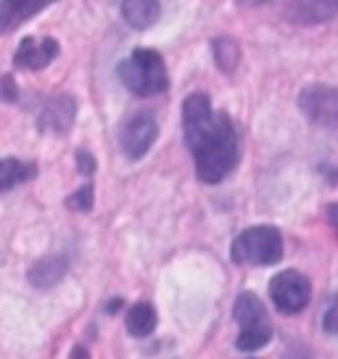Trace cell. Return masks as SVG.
Segmentation results:
<instances>
[{"label": "cell", "mask_w": 338, "mask_h": 359, "mask_svg": "<svg viewBox=\"0 0 338 359\" xmlns=\"http://www.w3.org/2000/svg\"><path fill=\"white\" fill-rule=\"evenodd\" d=\"M338 13V0H288L285 16L296 24L315 27V24L330 22Z\"/></svg>", "instance_id": "30bf717a"}, {"label": "cell", "mask_w": 338, "mask_h": 359, "mask_svg": "<svg viewBox=\"0 0 338 359\" xmlns=\"http://www.w3.org/2000/svg\"><path fill=\"white\" fill-rule=\"evenodd\" d=\"M74 119H77V101L67 93H61V95L48 98L37 116V130L46 135H67Z\"/></svg>", "instance_id": "ba28073f"}, {"label": "cell", "mask_w": 338, "mask_h": 359, "mask_svg": "<svg viewBox=\"0 0 338 359\" xmlns=\"http://www.w3.org/2000/svg\"><path fill=\"white\" fill-rule=\"evenodd\" d=\"M37 175V167L19 158H0V193H8Z\"/></svg>", "instance_id": "9a60e30c"}, {"label": "cell", "mask_w": 338, "mask_h": 359, "mask_svg": "<svg viewBox=\"0 0 338 359\" xmlns=\"http://www.w3.org/2000/svg\"><path fill=\"white\" fill-rule=\"evenodd\" d=\"M122 306H124V299H119V296H116V299H111V302L106 304V314L119 312V309H122Z\"/></svg>", "instance_id": "7402d4cb"}, {"label": "cell", "mask_w": 338, "mask_h": 359, "mask_svg": "<svg viewBox=\"0 0 338 359\" xmlns=\"http://www.w3.org/2000/svg\"><path fill=\"white\" fill-rule=\"evenodd\" d=\"M156 323H158L156 309L146 302L133 304V306L127 309V317H124L127 333H130L133 338H148L154 330H156Z\"/></svg>", "instance_id": "5bb4252c"}, {"label": "cell", "mask_w": 338, "mask_h": 359, "mask_svg": "<svg viewBox=\"0 0 338 359\" xmlns=\"http://www.w3.org/2000/svg\"><path fill=\"white\" fill-rule=\"evenodd\" d=\"M93 201H95V193H93V185H82L79 191H74L72 196L67 198V206L72 212H90L93 209Z\"/></svg>", "instance_id": "e0dca14e"}, {"label": "cell", "mask_w": 338, "mask_h": 359, "mask_svg": "<svg viewBox=\"0 0 338 359\" xmlns=\"http://www.w3.org/2000/svg\"><path fill=\"white\" fill-rule=\"evenodd\" d=\"M283 359H315V357H312V351L306 346H302V344H291V346L285 348Z\"/></svg>", "instance_id": "44dd1931"}, {"label": "cell", "mask_w": 338, "mask_h": 359, "mask_svg": "<svg viewBox=\"0 0 338 359\" xmlns=\"http://www.w3.org/2000/svg\"><path fill=\"white\" fill-rule=\"evenodd\" d=\"M299 109L306 119H312L320 127L338 130V88L330 85H309L299 95Z\"/></svg>", "instance_id": "52a82bcc"}, {"label": "cell", "mask_w": 338, "mask_h": 359, "mask_svg": "<svg viewBox=\"0 0 338 359\" xmlns=\"http://www.w3.org/2000/svg\"><path fill=\"white\" fill-rule=\"evenodd\" d=\"M238 3H243V6H264V3H270V0H238Z\"/></svg>", "instance_id": "d4e9b609"}, {"label": "cell", "mask_w": 338, "mask_h": 359, "mask_svg": "<svg viewBox=\"0 0 338 359\" xmlns=\"http://www.w3.org/2000/svg\"><path fill=\"white\" fill-rule=\"evenodd\" d=\"M58 56V43L53 37H46V40H32L27 37L22 40L16 56H13V64L16 69H32V72H40L46 69L53 58Z\"/></svg>", "instance_id": "8fae6325"}, {"label": "cell", "mask_w": 338, "mask_h": 359, "mask_svg": "<svg viewBox=\"0 0 338 359\" xmlns=\"http://www.w3.org/2000/svg\"><path fill=\"white\" fill-rule=\"evenodd\" d=\"M156 137H158L156 119H154L148 111H137L122 124L119 146H122L124 156L137 161V158H143L148 151H151V146L156 143Z\"/></svg>", "instance_id": "8992f818"}, {"label": "cell", "mask_w": 338, "mask_h": 359, "mask_svg": "<svg viewBox=\"0 0 338 359\" xmlns=\"http://www.w3.org/2000/svg\"><path fill=\"white\" fill-rule=\"evenodd\" d=\"M16 98H19L16 82H13L11 74H3V77H0V101H3V103H13Z\"/></svg>", "instance_id": "d6986e66"}, {"label": "cell", "mask_w": 338, "mask_h": 359, "mask_svg": "<svg viewBox=\"0 0 338 359\" xmlns=\"http://www.w3.org/2000/svg\"><path fill=\"white\" fill-rule=\"evenodd\" d=\"M95 158H93V154H88V151H77V169L79 175H93L95 172Z\"/></svg>", "instance_id": "ffe728a7"}, {"label": "cell", "mask_w": 338, "mask_h": 359, "mask_svg": "<svg viewBox=\"0 0 338 359\" xmlns=\"http://www.w3.org/2000/svg\"><path fill=\"white\" fill-rule=\"evenodd\" d=\"M69 275V257L67 254H48L40 257L32 267L27 269V280L32 283V288L50 291Z\"/></svg>", "instance_id": "9c48e42d"}, {"label": "cell", "mask_w": 338, "mask_h": 359, "mask_svg": "<svg viewBox=\"0 0 338 359\" xmlns=\"http://www.w3.org/2000/svg\"><path fill=\"white\" fill-rule=\"evenodd\" d=\"M323 330L327 336H338V293L330 296L325 312H323Z\"/></svg>", "instance_id": "ac0fdd59"}, {"label": "cell", "mask_w": 338, "mask_h": 359, "mask_svg": "<svg viewBox=\"0 0 338 359\" xmlns=\"http://www.w3.org/2000/svg\"><path fill=\"white\" fill-rule=\"evenodd\" d=\"M122 19L137 32L151 29L161 19V3L158 0H122Z\"/></svg>", "instance_id": "4fadbf2b"}, {"label": "cell", "mask_w": 338, "mask_h": 359, "mask_svg": "<svg viewBox=\"0 0 338 359\" xmlns=\"http://www.w3.org/2000/svg\"><path fill=\"white\" fill-rule=\"evenodd\" d=\"M122 85L137 98H154L169 90V72L161 53L151 48H137L119 64Z\"/></svg>", "instance_id": "7a4b0ae2"}, {"label": "cell", "mask_w": 338, "mask_h": 359, "mask_svg": "<svg viewBox=\"0 0 338 359\" xmlns=\"http://www.w3.org/2000/svg\"><path fill=\"white\" fill-rule=\"evenodd\" d=\"M327 217H330V222H333V227L338 230V203H333V206H327Z\"/></svg>", "instance_id": "cb8c5ba5"}, {"label": "cell", "mask_w": 338, "mask_h": 359, "mask_svg": "<svg viewBox=\"0 0 338 359\" xmlns=\"http://www.w3.org/2000/svg\"><path fill=\"white\" fill-rule=\"evenodd\" d=\"M182 133L201 182L217 185L233 175L241 158L236 124L225 111H217L206 93H191L182 101Z\"/></svg>", "instance_id": "6da1fadb"}, {"label": "cell", "mask_w": 338, "mask_h": 359, "mask_svg": "<svg viewBox=\"0 0 338 359\" xmlns=\"http://www.w3.org/2000/svg\"><path fill=\"white\" fill-rule=\"evenodd\" d=\"M270 299L280 314L304 312L312 299V283L299 269H283L270 280Z\"/></svg>", "instance_id": "5b68a950"}, {"label": "cell", "mask_w": 338, "mask_h": 359, "mask_svg": "<svg viewBox=\"0 0 338 359\" xmlns=\"http://www.w3.org/2000/svg\"><path fill=\"white\" fill-rule=\"evenodd\" d=\"M230 259L236 264L251 267H270L283 259V236L278 227L257 224L248 227L230 243Z\"/></svg>", "instance_id": "277c9868"}, {"label": "cell", "mask_w": 338, "mask_h": 359, "mask_svg": "<svg viewBox=\"0 0 338 359\" xmlns=\"http://www.w3.org/2000/svg\"><path fill=\"white\" fill-rule=\"evenodd\" d=\"M50 3L56 0H0V32H16L24 22L46 11Z\"/></svg>", "instance_id": "7c38bea8"}, {"label": "cell", "mask_w": 338, "mask_h": 359, "mask_svg": "<svg viewBox=\"0 0 338 359\" xmlns=\"http://www.w3.org/2000/svg\"><path fill=\"white\" fill-rule=\"evenodd\" d=\"M233 317L238 323V338H236V348L238 351H246V354H254L264 348L272 341V320L267 306L259 302V296L254 293H241L233 304Z\"/></svg>", "instance_id": "3957f363"}, {"label": "cell", "mask_w": 338, "mask_h": 359, "mask_svg": "<svg viewBox=\"0 0 338 359\" xmlns=\"http://www.w3.org/2000/svg\"><path fill=\"white\" fill-rule=\"evenodd\" d=\"M212 56H215V64L222 74H233L238 69V64H241V48H238V43L233 37L222 34V37L212 40Z\"/></svg>", "instance_id": "2e32d148"}, {"label": "cell", "mask_w": 338, "mask_h": 359, "mask_svg": "<svg viewBox=\"0 0 338 359\" xmlns=\"http://www.w3.org/2000/svg\"><path fill=\"white\" fill-rule=\"evenodd\" d=\"M72 359H90V354H88L85 346H74L72 348Z\"/></svg>", "instance_id": "603a6c76"}]
</instances>
